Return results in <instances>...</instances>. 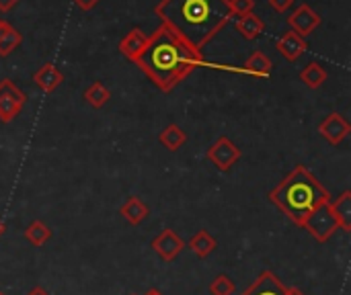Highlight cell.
Masks as SVG:
<instances>
[{
  "label": "cell",
  "mask_w": 351,
  "mask_h": 295,
  "mask_svg": "<svg viewBox=\"0 0 351 295\" xmlns=\"http://www.w3.org/2000/svg\"><path fill=\"white\" fill-rule=\"evenodd\" d=\"M154 10L160 25L199 53L232 18L228 0H160Z\"/></svg>",
  "instance_id": "6da1fadb"
},
{
  "label": "cell",
  "mask_w": 351,
  "mask_h": 295,
  "mask_svg": "<svg viewBox=\"0 0 351 295\" xmlns=\"http://www.w3.org/2000/svg\"><path fill=\"white\" fill-rule=\"evenodd\" d=\"M136 64L160 90L169 92L204 64V55L179 39L169 27L158 25L148 35V45Z\"/></svg>",
  "instance_id": "7a4b0ae2"
},
{
  "label": "cell",
  "mask_w": 351,
  "mask_h": 295,
  "mask_svg": "<svg viewBox=\"0 0 351 295\" xmlns=\"http://www.w3.org/2000/svg\"><path fill=\"white\" fill-rule=\"evenodd\" d=\"M269 201L286 214V218L302 226V222L319 207L331 201L329 191L319 183V179L302 164H298L271 193Z\"/></svg>",
  "instance_id": "3957f363"
},
{
  "label": "cell",
  "mask_w": 351,
  "mask_h": 295,
  "mask_svg": "<svg viewBox=\"0 0 351 295\" xmlns=\"http://www.w3.org/2000/svg\"><path fill=\"white\" fill-rule=\"evenodd\" d=\"M27 103V94L8 78L0 80V121L10 123L21 113L23 105Z\"/></svg>",
  "instance_id": "277c9868"
},
{
  "label": "cell",
  "mask_w": 351,
  "mask_h": 295,
  "mask_svg": "<svg viewBox=\"0 0 351 295\" xmlns=\"http://www.w3.org/2000/svg\"><path fill=\"white\" fill-rule=\"evenodd\" d=\"M206 156L220 172H228L241 160V148H237L234 142H230L226 136H222L208 148Z\"/></svg>",
  "instance_id": "5b68a950"
},
{
  "label": "cell",
  "mask_w": 351,
  "mask_h": 295,
  "mask_svg": "<svg viewBox=\"0 0 351 295\" xmlns=\"http://www.w3.org/2000/svg\"><path fill=\"white\" fill-rule=\"evenodd\" d=\"M300 228L308 230L311 236H313L315 240H319V242H327V240L335 234V230H339V226H337V222H335V218L331 216V211H329L327 205L315 209V211L302 222Z\"/></svg>",
  "instance_id": "8992f818"
},
{
  "label": "cell",
  "mask_w": 351,
  "mask_h": 295,
  "mask_svg": "<svg viewBox=\"0 0 351 295\" xmlns=\"http://www.w3.org/2000/svg\"><path fill=\"white\" fill-rule=\"evenodd\" d=\"M150 246H152V251H154L162 261L171 263V261H175V259L181 255V251L185 248V242L179 238V234H177L175 230L167 228V230H162V232L152 240Z\"/></svg>",
  "instance_id": "52a82bcc"
},
{
  "label": "cell",
  "mask_w": 351,
  "mask_h": 295,
  "mask_svg": "<svg viewBox=\"0 0 351 295\" xmlns=\"http://www.w3.org/2000/svg\"><path fill=\"white\" fill-rule=\"evenodd\" d=\"M351 125L348 123V119L339 113H331L327 115L321 125H319V133L331 144V146H339L348 136H350Z\"/></svg>",
  "instance_id": "ba28073f"
},
{
  "label": "cell",
  "mask_w": 351,
  "mask_h": 295,
  "mask_svg": "<svg viewBox=\"0 0 351 295\" xmlns=\"http://www.w3.org/2000/svg\"><path fill=\"white\" fill-rule=\"evenodd\" d=\"M288 23H290V29H292L294 33H298L300 37H306V35H311L315 29H319L321 16H319V12H315L308 4H300V6L294 8V12L288 16Z\"/></svg>",
  "instance_id": "9c48e42d"
},
{
  "label": "cell",
  "mask_w": 351,
  "mask_h": 295,
  "mask_svg": "<svg viewBox=\"0 0 351 295\" xmlns=\"http://www.w3.org/2000/svg\"><path fill=\"white\" fill-rule=\"evenodd\" d=\"M276 47H278V51H280L288 62H296V60L308 49V43H306L304 37H300L298 33H294V31L290 29V31H286V33L278 39Z\"/></svg>",
  "instance_id": "30bf717a"
},
{
  "label": "cell",
  "mask_w": 351,
  "mask_h": 295,
  "mask_svg": "<svg viewBox=\"0 0 351 295\" xmlns=\"http://www.w3.org/2000/svg\"><path fill=\"white\" fill-rule=\"evenodd\" d=\"M286 294V287H284V283L278 279V275L276 273H271V271H263L257 279H255V283L253 285H249L243 295H284Z\"/></svg>",
  "instance_id": "8fae6325"
},
{
  "label": "cell",
  "mask_w": 351,
  "mask_h": 295,
  "mask_svg": "<svg viewBox=\"0 0 351 295\" xmlns=\"http://www.w3.org/2000/svg\"><path fill=\"white\" fill-rule=\"evenodd\" d=\"M327 207L335 218L339 230L351 232V191H343L335 201H329Z\"/></svg>",
  "instance_id": "7c38bea8"
},
{
  "label": "cell",
  "mask_w": 351,
  "mask_h": 295,
  "mask_svg": "<svg viewBox=\"0 0 351 295\" xmlns=\"http://www.w3.org/2000/svg\"><path fill=\"white\" fill-rule=\"evenodd\" d=\"M146 45H148V35H146L144 31H140V29H134V31H130V33L119 41V51H121L128 60L136 62V60L142 55V51L146 49Z\"/></svg>",
  "instance_id": "4fadbf2b"
},
{
  "label": "cell",
  "mask_w": 351,
  "mask_h": 295,
  "mask_svg": "<svg viewBox=\"0 0 351 295\" xmlns=\"http://www.w3.org/2000/svg\"><path fill=\"white\" fill-rule=\"evenodd\" d=\"M33 82L41 92H53L62 82H64V74L53 66V64H43L35 74H33Z\"/></svg>",
  "instance_id": "5bb4252c"
},
{
  "label": "cell",
  "mask_w": 351,
  "mask_h": 295,
  "mask_svg": "<svg viewBox=\"0 0 351 295\" xmlns=\"http://www.w3.org/2000/svg\"><path fill=\"white\" fill-rule=\"evenodd\" d=\"M119 214H121L132 226H138V224H142V222L148 218L150 209H148V205H146L144 201H140L138 197H128V201L119 207Z\"/></svg>",
  "instance_id": "9a60e30c"
},
{
  "label": "cell",
  "mask_w": 351,
  "mask_h": 295,
  "mask_svg": "<svg viewBox=\"0 0 351 295\" xmlns=\"http://www.w3.org/2000/svg\"><path fill=\"white\" fill-rule=\"evenodd\" d=\"M271 60L263 53V51H255L247 62H245V66L241 68L245 74H251V76H255V78H267L269 74H271Z\"/></svg>",
  "instance_id": "2e32d148"
},
{
  "label": "cell",
  "mask_w": 351,
  "mask_h": 295,
  "mask_svg": "<svg viewBox=\"0 0 351 295\" xmlns=\"http://www.w3.org/2000/svg\"><path fill=\"white\" fill-rule=\"evenodd\" d=\"M265 25L263 21L255 14V12H249V14H243L239 16L237 21V31L245 37V39H257L261 33H263Z\"/></svg>",
  "instance_id": "e0dca14e"
},
{
  "label": "cell",
  "mask_w": 351,
  "mask_h": 295,
  "mask_svg": "<svg viewBox=\"0 0 351 295\" xmlns=\"http://www.w3.org/2000/svg\"><path fill=\"white\" fill-rule=\"evenodd\" d=\"M216 246H218L216 238H214L210 232H206V230H199V232L193 234V238L189 240V248H191L199 259L210 257V255L216 251Z\"/></svg>",
  "instance_id": "ac0fdd59"
},
{
  "label": "cell",
  "mask_w": 351,
  "mask_h": 295,
  "mask_svg": "<svg viewBox=\"0 0 351 295\" xmlns=\"http://www.w3.org/2000/svg\"><path fill=\"white\" fill-rule=\"evenodd\" d=\"M158 140H160V144H162L167 150L177 152V150L187 142V133H185L177 123H171L169 127H165V129L160 131Z\"/></svg>",
  "instance_id": "d6986e66"
},
{
  "label": "cell",
  "mask_w": 351,
  "mask_h": 295,
  "mask_svg": "<svg viewBox=\"0 0 351 295\" xmlns=\"http://www.w3.org/2000/svg\"><path fill=\"white\" fill-rule=\"evenodd\" d=\"M300 80L308 86V88H319L327 82V70L317 64V62H311L302 72H300Z\"/></svg>",
  "instance_id": "ffe728a7"
},
{
  "label": "cell",
  "mask_w": 351,
  "mask_h": 295,
  "mask_svg": "<svg viewBox=\"0 0 351 295\" xmlns=\"http://www.w3.org/2000/svg\"><path fill=\"white\" fill-rule=\"evenodd\" d=\"M25 238L33 244V246H43L49 238H51V230L47 224H43L41 220H33L27 230H25Z\"/></svg>",
  "instance_id": "44dd1931"
},
{
  "label": "cell",
  "mask_w": 351,
  "mask_h": 295,
  "mask_svg": "<svg viewBox=\"0 0 351 295\" xmlns=\"http://www.w3.org/2000/svg\"><path fill=\"white\" fill-rule=\"evenodd\" d=\"M109 99H111V92H109V88H107L105 84H101V82H93V84L84 90V101H86L90 107H95V109L105 107Z\"/></svg>",
  "instance_id": "7402d4cb"
},
{
  "label": "cell",
  "mask_w": 351,
  "mask_h": 295,
  "mask_svg": "<svg viewBox=\"0 0 351 295\" xmlns=\"http://www.w3.org/2000/svg\"><path fill=\"white\" fill-rule=\"evenodd\" d=\"M21 41H23V35L12 27L2 39H0V55L2 57H6V55H10L19 45H21Z\"/></svg>",
  "instance_id": "603a6c76"
},
{
  "label": "cell",
  "mask_w": 351,
  "mask_h": 295,
  "mask_svg": "<svg viewBox=\"0 0 351 295\" xmlns=\"http://www.w3.org/2000/svg\"><path fill=\"white\" fill-rule=\"evenodd\" d=\"M210 294L212 295H232L234 294V283L226 275H218L210 283Z\"/></svg>",
  "instance_id": "cb8c5ba5"
},
{
  "label": "cell",
  "mask_w": 351,
  "mask_h": 295,
  "mask_svg": "<svg viewBox=\"0 0 351 295\" xmlns=\"http://www.w3.org/2000/svg\"><path fill=\"white\" fill-rule=\"evenodd\" d=\"M230 2V10H232V16H243V14H249L253 12L255 8V0H228Z\"/></svg>",
  "instance_id": "d4e9b609"
},
{
  "label": "cell",
  "mask_w": 351,
  "mask_h": 295,
  "mask_svg": "<svg viewBox=\"0 0 351 295\" xmlns=\"http://www.w3.org/2000/svg\"><path fill=\"white\" fill-rule=\"evenodd\" d=\"M269 2V6L274 8V10H278V12H286V10H290L292 6H294V2L296 0H267Z\"/></svg>",
  "instance_id": "484cf974"
},
{
  "label": "cell",
  "mask_w": 351,
  "mask_h": 295,
  "mask_svg": "<svg viewBox=\"0 0 351 295\" xmlns=\"http://www.w3.org/2000/svg\"><path fill=\"white\" fill-rule=\"evenodd\" d=\"M76 6H80L82 10H93L97 4H99V0H72Z\"/></svg>",
  "instance_id": "4316f807"
},
{
  "label": "cell",
  "mask_w": 351,
  "mask_h": 295,
  "mask_svg": "<svg viewBox=\"0 0 351 295\" xmlns=\"http://www.w3.org/2000/svg\"><path fill=\"white\" fill-rule=\"evenodd\" d=\"M16 2L19 0H0V10L2 12H8V10H12L16 6Z\"/></svg>",
  "instance_id": "83f0119b"
},
{
  "label": "cell",
  "mask_w": 351,
  "mask_h": 295,
  "mask_svg": "<svg viewBox=\"0 0 351 295\" xmlns=\"http://www.w3.org/2000/svg\"><path fill=\"white\" fill-rule=\"evenodd\" d=\"M10 29H12V27H10V23H6L4 18H0V39H2Z\"/></svg>",
  "instance_id": "f1b7e54d"
},
{
  "label": "cell",
  "mask_w": 351,
  "mask_h": 295,
  "mask_svg": "<svg viewBox=\"0 0 351 295\" xmlns=\"http://www.w3.org/2000/svg\"><path fill=\"white\" fill-rule=\"evenodd\" d=\"M284 295H306V294H302L298 287H286V294Z\"/></svg>",
  "instance_id": "f546056e"
},
{
  "label": "cell",
  "mask_w": 351,
  "mask_h": 295,
  "mask_svg": "<svg viewBox=\"0 0 351 295\" xmlns=\"http://www.w3.org/2000/svg\"><path fill=\"white\" fill-rule=\"evenodd\" d=\"M27 295H49V294H47L43 287H33V290H31Z\"/></svg>",
  "instance_id": "4dcf8cb0"
},
{
  "label": "cell",
  "mask_w": 351,
  "mask_h": 295,
  "mask_svg": "<svg viewBox=\"0 0 351 295\" xmlns=\"http://www.w3.org/2000/svg\"><path fill=\"white\" fill-rule=\"evenodd\" d=\"M146 295H162V294H160L158 290H150V292H148V294H146Z\"/></svg>",
  "instance_id": "1f68e13d"
},
{
  "label": "cell",
  "mask_w": 351,
  "mask_h": 295,
  "mask_svg": "<svg viewBox=\"0 0 351 295\" xmlns=\"http://www.w3.org/2000/svg\"><path fill=\"white\" fill-rule=\"evenodd\" d=\"M2 234H4V224L0 222V236H2Z\"/></svg>",
  "instance_id": "d6a6232c"
},
{
  "label": "cell",
  "mask_w": 351,
  "mask_h": 295,
  "mask_svg": "<svg viewBox=\"0 0 351 295\" xmlns=\"http://www.w3.org/2000/svg\"><path fill=\"white\" fill-rule=\"evenodd\" d=\"M0 295H4V294H2V292H0Z\"/></svg>",
  "instance_id": "836d02e7"
}]
</instances>
